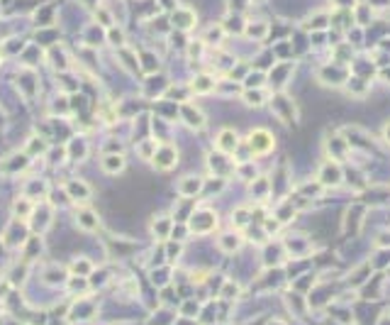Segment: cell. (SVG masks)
<instances>
[{
  "label": "cell",
  "mask_w": 390,
  "mask_h": 325,
  "mask_svg": "<svg viewBox=\"0 0 390 325\" xmlns=\"http://www.w3.org/2000/svg\"><path fill=\"white\" fill-rule=\"evenodd\" d=\"M320 184L322 186H339L342 184V169L334 161H327L320 169Z\"/></svg>",
  "instance_id": "30bf717a"
},
{
  "label": "cell",
  "mask_w": 390,
  "mask_h": 325,
  "mask_svg": "<svg viewBox=\"0 0 390 325\" xmlns=\"http://www.w3.org/2000/svg\"><path fill=\"white\" fill-rule=\"evenodd\" d=\"M217 225V215L210 211H200V213H193V218H190V223L188 227L193 230L195 235H208L210 230H215Z\"/></svg>",
  "instance_id": "7a4b0ae2"
},
{
  "label": "cell",
  "mask_w": 390,
  "mask_h": 325,
  "mask_svg": "<svg viewBox=\"0 0 390 325\" xmlns=\"http://www.w3.org/2000/svg\"><path fill=\"white\" fill-rule=\"evenodd\" d=\"M152 164L156 167V169H161V171L173 169V167L178 164V152H176V147H171V144L159 147V149H156V154L152 156Z\"/></svg>",
  "instance_id": "3957f363"
},
{
  "label": "cell",
  "mask_w": 390,
  "mask_h": 325,
  "mask_svg": "<svg viewBox=\"0 0 390 325\" xmlns=\"http://www.w3.org/2000/svg\"><path fill=\"white\" fill-rule=\"evenodd\" d=\"M108 42H110L112 47H120V49H122V47H125V32L120 27H110L108 29Z\"/></svg>",
  "instance_id": "ac0fdd59"
},
{
  "label": "cell",
  "mask_w": 390,
  "mask_h": 325,
  "mask_svg": "<svg viewBox=\"0 0 390 325\" xmlns=\"http://www.w3.org/2000/svg\"><path fill=\"white\" fill-rule=\"evenodd\" d=\"M383 135H385V140L390 142V125H385V132H383Z\"/></svg>",
  "instance_id": "484cf974"
},
{
  "label": "cell",
  "mask_w": 390,
  "mask_h": 325,
  "mask_svg": "<svg viewBox=\"0 0 390 325\" xmlns=\"http://www.w3.org/2000/svg\"><path fill=\"white\" fill-rule=\"evenodd\" d=\"M181 120L190 130H203L205 128V113H203L200 108L190 105V103H183L181 105Z\"/></svg>",
  "instance_id": "277c9868"
},
{
  "label": "cell",
  "mask_w": 390,
  "mask_h": 325,
  "mask_svg": "<svg viewBox=\"0 0 390 325\" xmlns=\"http://www.w3.org/2000/svg\"><path fill=\"white\" fill-rule=\"evenodd\" d=\"M271 108L280 115V120H283V123H292V120H295V108H292V103L285 98V96H273V100H271Z\"/></svg>",
  "instance_id": "9c48e42d"
},
{
  "label": "cell",
  "mask_w": 390,
  "mask_h": 325,
  "mask_svg": "<svg viewBox=\"0 0 390 325\" xmlns=\"http://www.w3.org/2000/svg\"><path fill=\"white\" fill-rule=\"evenodd\" d=\"M222 42V27H210V32L205 34V44H220Z\"/></svg>",
  "instance_id": "7402d4cb"
},
{
  "label": "cell",
  "mask_w": 390,
  "mask_h": 325,
  "mask_svg": "<svg viewBox=\"0 0 390 325\" xmlns=\"http://www.w3.org/2000/svg\"><path fill=\"white\" fill-rule=\"evenodd\" d=\"M244 32H247L249 37H254V39H264L266 34H268V25H266V22H259V25H247V27H244Z\"/></svg>",
  "instance_id": "e0dca14e"
},
{
  "label": "cell",
  "mask_w": 390,
  "mask_h": 325,
  "mask_svg": "<svg viewBox=\"0 0 390 325\" xmlns=\"http://www.w3.org/2000/svg\"><path fill=\"white\" fill-rule=\"evenodd\" d=\"M98 22H100V25H105V27H112V15L108 13V10H103V8H100V10H98Z\"/></svg>",
  "instance_id": "603a6c76"
},
{
  "label": "cell",
  "mask_w": 390,
  "mask_h": 325,
  "mask_svg": "<svg viewBox=\"0 0 390 325\" xmlns=\"http://www.w3.org/2000/svg\"><path fill=\"white\" fill-rule=\"evenodd\" d=\"M66 196H69V200L85 203V200H90L93 191H90V186L85 184V181H81V179H71L69 184H66Z\"/></svg>",
  "instance_id": "8992f818"
},
{
  "label": "cell",
  "mask_w": 390,
  "mask_h": 325,
  "mask_svg": "<svg viewBox=\"0 0 390 325\" xmlns=\"http://www.w3.org/2000/svg\"><path fill=\"white\" fill-rule=\"evenodd\" d=\"M127 167L125 156L120 154V152H105L103 159H100V169L105 171V174H110V176H117V174H122Z\"/></svg>",
  "instance_id": "5b68a950"
},
{
  "label": "cell",
  "mask_w": 390,
  "mask_h": 325,
  "mask_svg": "<svg viewBox=\"0 0 390 325\" xmlns=\"http://www.w3.org/2000/svg\"><path fill=\"white\" fill-rule=\"evenodd\" d=\"M181 245H168V259H176V257H181Z\"/></svg>",
  "instance_id": "cb8c5ba5"
},
{
  "label": "cell",
  "mask_w": 390,
  "mask_h": 325,
  "mask_svg": "<svg viewBox=\"0 0 390 325\" xmlns=\"http://www.w3.org/2000/svg\"><path fill=\"white\" fill-rule=\"evenodd\" d=\"M139 154L141 159H152L154 154H156V140H147L139 144Z\"/></svg>",
  "instance_id": "ffe728a7"
},
{
  "label": "cell",
  "mask_w": 390,
  "mask_h": 325,
  "mask_svg": "<svg viewBox=\"0 0 390 325\" xmlns=\"http://www.w3.org/2000/svg\"><path fill=\"white\" fill-rule=\"evenodd\" d=\"M71 274H73V276H90V274H93V262L85 259V257L73 259V264H71Z\"/></svg>",
  "instance_id": "9a60e30c"
},
{
  "label": "cell",
  "mask_w": 390,
  "mask_h": 325,
  "mask_svg": "<svg viewBox=\"0 0 390 325\" xmlns=\"http://www.w3.org/2000/svg\"><path fill=\"white\" fill-rule=\"evenodd\" d=\"M173 25L178 29H183V32H188V29H193L195 27V13L193 10H188V8H178L176 13H173V20H171Z\"/></svg>",
  "instance_id": "7c38bea8"
},
{
  "label": "cell",
  "mask_w": 390,
  "mask_h": 325,
  "mask_svg": "<svg viewBox=\"0 0 390 325\" xmlns=\"http://www.w3.org/2000/svg\"><path fill=\"white\" fill-rule=\"evenodd\" d=\"M13 213H15V218H29V213H32V200H27V198H15Z\"/></svg>",
  "instance_id": "2e32d148"
},
{
  "label": "cell",
  "mask_w": 390,
  "mask_h": 325,
  "mask_svg": "<svg viewBox=\"0 0 390 325\" xmlns=\"http://www.w3.org/2000/svg\"><path fill=\"white\" fill-rule=\"evenodd\" d=\"M217 149L222 152V154H234L237 152V147H239V135L234 132V130H229V128H224L220 135H217Z\"/></svg>",
  "instance_id": "52a82bcc"
},
{
  "label": "cell",
  "mask_w": 390,
  "mask_h": 325,
  "mask_svg": "<svg viewBox=\"0 0 390 325\" xmlns=\"http://www.w3.org/2000/svg\"><path fill=\"white\" fill-rule=\"evenodd\" d=\"M247 147H249L251 154L264 156L276 147V140H273V135H271L268 130L259 128V130H251L249 132V137H247Z\"/></svg>",
  "instance_id": "6da1fadb"
},
{
  "label": "cell",
  "mask_w": 390,
  "mask_h": 325,
  "mask_svg": "<svg viewBox=\"0 0 390 325\" xmlns=\"http://www.w3.org/2000/svg\"><path fill=\"white\" fill-rule=\"evenodd\" d=\"M217 247L227 252V255H234L239 247H241V235L237 232H227V235H220V240H217Z\"/></svg>",
  "instance_id": "4fadbf2b"
},
{
  "label": "cell",
  "mask_w": 390,
  "mask_h": 325,
  "mask_svg": "<svg viewBox=\"0 0 390 325\" xmlns=\"http://www.w3.org/2000/svg\"><path fill=\"white\" fill-rule=\"evenodd\" d=\"M339 5H354V0H339Z\"/></svg>",
  "instance_id": "4316f807"
},
{
  "label": "cell",
  "mask_w": 390,
  "mask_h": 325,
  "mask_svg": "<svg viewBox=\"0 0 390 325\" xmlns=\"http://www.w3.org/2000/svg\"><path fill=\"white\" fill-rule=\"evenodd\" d=\"M247 105H254V108H259V105H264V93L261 91H247Z\"/></svg>",
  "instance_id": "44dd1931"
},
{
  "label": "cell",
  "mask_w": 390,
  "mask_h": 325,
  "mask_svg": "<svg viewBox=\"0 0 390 325\" xmlns=\"http://www.w3.org/2000/svg\"><path fill=\"white\" fill-rule=\"evenodd\" d=\"M76 225L85 230V232H95L98 227H100V218H98L95 211H90V208H81V211H76Z\"/></svg>",
  "instance_id": "ba28073f"
},
{
  "label": "cell",
  "mask_w": 390,
  "mask_h": 325,
  "mask_svg": "<svg viewBox=\"0 0 390 325\" xmlns=\"http://www.w3.org/2000/svg\"><path fill=\"white\" fill-rule=\"evenodd\" d=\"M212 88H215V78H212V76H205V73H203V76H195L193 81H190V91H193V93H210Z\"/></svg>",
  "instance_id": "5bb4252c"
},
{
  "label": "cell",
  "mask_w": 390,
  "mask_h": 325,
  "mask_svg": "<svg viewBox=\"0 0 390 325\" xmlns=\"http://www.w3.org/2000/svg\"><path fill=\"white\" fill-rule=\"evenodd\" d=\"M203 184H205V181H203L200 176H185V179L178 181V193H181L183 198H193L203 191Z\"/></svg>",
  "instance_id": "8fae6325"
},
{
  "label": "cell",
  "mask_w": 390,
  "mask_h": 325,
  "mask_svg": "<svg viewBox=\"0 0 390 325\" xmlns=\"http://www.w3.org/2000/svg\"><path fill=\"white\" fill-rule=\"evenodd\" d=\"M44 149H46V142H44V140H37V137H34V140H29L27 149H25V154H27V156H34L37 152L42 154Z\"/></svg>",
  "instance_id": "d6986e66"
},
{
  "label": "cell",
  "mask_w": 390,
  "mask_h": 325,
  "mask_svg": "<svg viewBox=\"0 0 390 325\" xmlns=\"http://www.w3.org/2000/svg\"><path fill=\"white\" fill-rule=\"evenodd\" d=\"M234 215H237V218H234L237 225H244V223H247V211H237Z\"/></svg>",
  "instance_id": "d4e9b609"
},
{
  "label": "cell",
  "mask_w": 390,
  "mask_h": 325,
  "mask_svg": "<svg viewBox=\"0 0 390 325\" xmlns=\"http://www.w3.org/2000/svg\"><path fill=\"white\" fill-rule=\"evenodd\" d=\"M271 325H283V323H271Z\"/></svg>",
  "instance_id": "83f0119b"
}]
</instances>
